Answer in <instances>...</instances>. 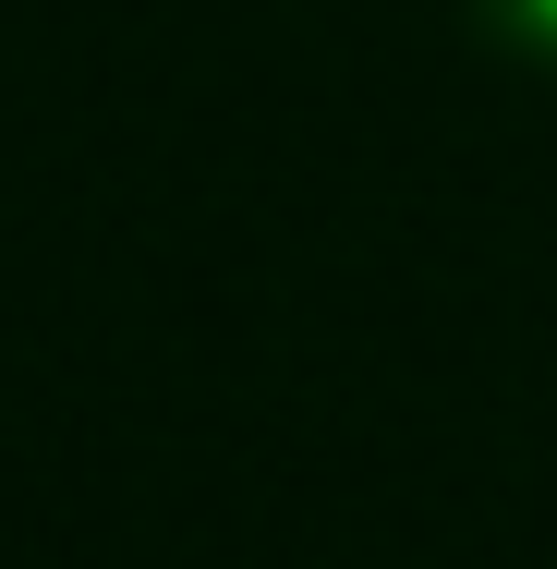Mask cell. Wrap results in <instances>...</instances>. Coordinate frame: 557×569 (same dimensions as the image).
I'll use <instances>...</instances> for the list:
<instances>
[{"instance_id": "obj_1", "label": "cell", "mask_w": 557, "mask_h": 569, "mask_svg": "<svg viewBox=\"0 0 557 569\" xmlns=\"http://www.w3.org/2000/svg\"><path fill=\"white\" fill-rule=\"evenodd\" d=\"M473 12H485V37H497V49L557 61V0H473Z\"/></svg>"}]
</instances>
